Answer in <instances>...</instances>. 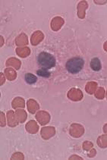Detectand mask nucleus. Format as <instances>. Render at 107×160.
<instances>
[{"label":"nucleus","instance_id":"3","mask_svg":"<svg viewBox=\"0 0 107 160\" xmlns=\"http://www.w3.org/2000/svg\"><path fill=\"white\" fill-rule=\"evenodd\" d=\"M90 68L94 72H99L102 68V65H101L100 60L98 58H92L90 61Z\"/></svg>","mask_w":107,"mask_h":160},{"label":"nucleus","instance_id":"2","mask_svg":"<svg viewBox=\"0 0 107 160\" xmlns=\"http://www.w3.org/2000/svg\"><path fill=\"white\" fill-rule=\"evenodd\" d=\"M84 66V61L81 57H73L66 62L65 68L71 74H77L80 72Z\"/></svg>","mask_w":107,"mask_h":160},{"label":"nucleus","instance_id":"5","mask_svg":"<svg viewBox=\"0 0 107 160\" xmlns=\"http://www.w3.org/2000/svg\"><path fill=\"white\" fill-rule=\"evenodd\" d=\"M37 74L43 78H49L50 77V72H49L48 69L46 68H40L37 71Z\"/></svg>","mask_w":107,"mask_h":160},{"label":"nucleus","instance_id":"4","mask_svg":"<svg viewBox=\"0 0 107 160\" xmlns=\"http://www.w3.org/2000/svg\"><path fill=\"white\" fill-rule=\"evenodd\" d=\"M24 80H25L26 83L28 84H33L37 82V78L34 74H31V73H27L24 75Z\"/></svg>","mask_w":107,"mask_h":160},{"label":"nucleus","instance_id":"1","mask_svg":"<svg viewBox=\"0 0 107 160\" xmlns=\"http://www.w3.org/2000/svg\"><path fill=\"white\" fill-rule=\"evenodd\" d=\"M37 63L39 66H40L42 68L46 69H51L56 65V58L53 55L49 52H42L37 56Z\"/></svg>","mask_w":107,"mask_h":160}]
</instances>
